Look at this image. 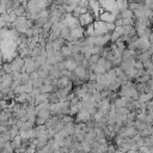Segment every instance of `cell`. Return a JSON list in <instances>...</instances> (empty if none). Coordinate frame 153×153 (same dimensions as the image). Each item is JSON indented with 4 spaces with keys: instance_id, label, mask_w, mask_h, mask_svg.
I'll return each mask as SVG.
<instances>
[{
    "instance_id": "obj_15",
    "label": "cell",
    "mask_w": 153,
    "mask_h": 153,
    "mask_svg": "<svg viewBox=\"0 0 153 153\" xmlns=\"http://www.w3.org/2000/svg\"><path fill=\"white\" fill-rule=\"evenodd\" d=\"M100 59V55H98V54H93V55H91L90 56V59H88V61H90V63L91 65H96L97 62H98V60Z\"/></svg>"
},
{
    "instance_id": "obj_2",
    "label": "cell",
    "mask_w": 153,
    "mask_h": 153,
    "mask_svg": "<svg viewBox=\"0 0 153 153\" xmlns=\"http://www.w3.org/2000/svg\"><path fill=\"white\" fill-rule=\"evenodd\" d=\"M10 65L13 73H24V59L20 57L19 55H16L14 57H12L10 61Z\"/></svg>"
},
{
    "instance_id": "obj_18",
    "label": "cell",
    "mask_w": 153,
    "mask_h": 153,
    "mask_svg": "<svg viewBox=\"0 0 153 153\" xmlns=\"http://www.w3.org/2000/svg\"><path fill=\"white\" fill-rule=\"evenodd\" d=\"M114 24H115V26H123V20L121 18H116Z\"/></svg>"
},
{
    "instance_id": "obj_14",
    "label": "cell",
    "mask_w": 153,
    "mask_h": 153,
    "mask_svg": "<svg viewBox=\"0 0 153 153\" xmlns=\"http://www.w3.org/2000/svg\"><path fill=\"white\" fill-rule=\"evenodd\" d=\"M48 102H49V104H56V103L60 102V99H59V97L56 96V93L54 92V93H50V94H49Z\"/></svg>"
},
{
    "instance_id": "obj_11",
    "label": "cell",
    "mask_w": 153,
    "mask_h": 153,
    "mask_svg": "<svg viewBox=\"0 0 153 153\" xmlns=\"http://www.w3.org/2000/svg\"><path fill=\"white\" fill-rule=\"evenodd\" d=\"M121 19H128V18H134V14H133V11H130L129 8L128 10H124V11H122V12H120L118 14H117Z\"/></svg>"
},
{
    "instance_id": "obj_5",
    "label": "cell",
    "mask_w": 153,
    "mask_h": 153,
    "mask_svg": "<svg viewBox=\"0 0 153 153\" xmlns=\"http://www.w3.org/2000/svg\"><path fill=\"white\" fill-rule=\"evenodd\" d=\"M92 117H91V114L86 110H80L75 116H74V121L75 123H86L87 121H90Z\"/></svg>"
},
{
    "instance_id": "obj_10",
    "label": "cell",
    "mask_w": 153,
    "mask_h": 153,
    "mask_svg": "<svg viewBox=\"0 0 153 153\" xmlns=\"http://www.w3.org/2000/svg\"><path fill=\"white\" fill-rule=\"evenodd\" d=\"M116 4H117L118 12H122L124 10H128V6H129L128 0H116Z\"/></svg>"
},
{
    "instance_id": "obj_9",
    "label": "cell",
    "mask_w": 153,
    "mask_h": 153,
    "mask_svg": "<svg viewBox=\"0 0 153 153\" xmlns=\"http://www.w3.org/2000/svg\"><path fill=\"white\" fill-rule=\"evenodd\" d=\"M71 29H69V26H63L62 29H61V31H60V37L61 38H63L66 42H69L71 41Z\"/></svg>"
},
{
    "instance_id": "obj_12",
    "label": "cell",
    "mask_w": 153,
    "mask_h": 153,
    "mask_svg": "<svg viewBox=\"0 0 153 153\" xmlns=\"http://www.w3.org/2000/svg\"><path fill=\"white\" fill-rule=\"evenodd\" d=\"M48 97H49V94H48V93H39L37 97H35V105L41 104V103H43V102L48 100Z\"/></svg>"
},
{
    "instance_id": "obj_20",
    "label": "cell",
    "mask_w": 153,
    "mask_h": 153,
    "mask_svg": "<svg viewBox=\"0 0 153 153\" xmlns=\"http://www.w3.org/2000/svg\"><path fill=\"white\" fill-rule=\"evenodd\" d=\"M149 135H152V136H153V124L149 127Z\"/></svg>"
},
{
    "instance_id": "obj_6",
    "label": "cell",
    "mask_w": 153,
    "mask_h": 153,
    "mask_svg": "<svg viewBox=\"0 0 153 153\" xmlns=\"http://www.w3.org/2000/svg\"><path fill=\"white\" fill-rule=\"evenodd\" d=\"M99 20L102 22H105V23H115L116 20V16L108 12V11H104L103 8H100V12H99Z\"/></svg>"
},
{
    "instance_id": "obj_4",
    "label": "cell",
    "mask_w": 153,
    "mask_h": 153,
    "mask_svg": "<svg viewBox=\"0 0 153 153\" xmlns=\"http://www.w3.org/2000/svg\"><path fill=\"white\" fill-rule=\"evenodd\" d=\"M37 71V66L36 62L32 57H26L24 59V73L26 74H31L32 72Z\"/></svg>"
},
{
    "instance_id": "obj_22",
    "label": "cell",
    "mask_w": 153,
    "mask_h": 153,
    "mask_svg": "<svg viewBox=\"0 0 153 153\" xmlns=\"http://www.w3.org/2000/svg\"><path fill=\"white\" fill-rule=\"evenodd\" d=\"M151 31L153 32V24H152V26H151Z\"/></svg>"
},
{
    "instance_id": "obj_17",
    "label": "cell",
    "mask_w": 153,
    "mask_h": 153,
    "mask_svg": "<svg viewBox=\"0 0 153 153\" xmlns=\"http://www.w3.org/2000/svg\"><path fill=\"white\" fill-rule=\"evenodd\" d=\"M78 7H81V8H88V0H80V2L78 4Z\"/></svg>"
},
{
    "instance_id": "obj_21",
    "label": "cell",
    "mask_w": 153,
    "mask_h": 153,
    "mask_svg": "<svg viewBox=\"0 0 153 153\" xmlns=\"http://www.w3.org/2000/svg\"><path fill=\"white\" fill-rule=\"evenodd\" d=\"M114 153H124V152H122V151H120V149H118V148H116V149H115V152H114Z\"/></svg>"
},
{
    "instance_id": "obj_19",
    "label": "cell",
    "mask_w": 153,
    "mask_h": 153,
    "mask_svg": "<svg viewBox=\"0 0 153 153\" xmlns=\"http://www.w3.org/2000/svg\"><path fill=\"white\" fill-rule=\"evenodd\" d=\"M151 55H153V44H149V48H148V50H147Z\"/></svg>"
},
{
    "instance_id": "obj_13",
    "label": "cell",
    "mask_w": 153,
    "mask_h": 153,
    "mask_svg": "<svg viewBox=\"0 0 153 153\" xmlns=\"http://www.w3.org/2000/svg\"><path fill=\"white\" fill-rule=\"evenodd\" d=\"M84 36H85V37L94 36V27H93V24H90L88 26H86V27L84 29Z\"/></svg>"
},
{
    "instance_id": "obj_3",
    "label": "cell",
    "mask_w": 153,
    "mask_h": 153,
    "mask_svg": "<svg viewBox=\"0 0 153 153\" xmlns=\"http://www.w3.org/2000/svg\"><path fill=\"white\" fill-rule=\"evenodd\" d=\"M78 20H79V23H80V25H81V27L82 29H85L86 26H88L90 24H93V22L96 20V18L92 16V13L87 10V12L86 13H82V14H80L79 17H78Z\"/></svg>"
},
{
    "instance_id": "obj_16",
    "label": "cell",
    "mask_w": 153,
    "mask_h": 153,
    "mask_svg": "<svg viewBox=\"0 0 153 153\" xmlns=\"http://www.w3.org/2000/svg\"><path fill=\"white\" fill-rule=\"evenodd\" d=\"M145 105H146V112H153V99L145 103Z\"/></svg>"
},
{
    "instance_id": "obj_1",
    "label": "cell",
    "mask_w": 153,
    "mask_h": 153,
    "mask_svg": "<svg viewBox=\"0 0 153 153\" xmlns=\"http://www.w3.org/2000/svg\"><path fill=\"white\" fill-rule=\"evenodd\" d=\"M93 27H94V36L106 35V33H111L115 30V24L114 23H105V22L97 19L93 22Z\"/></svg>"
},
{
    "instance_id": "obj_8",
    "label": "cell",
    "mask_w": 153,
    "mask_h": 153,
    "mask_svg": "<svg viewBox=\"0 0 153 153\" xmlns=\"http://www.w3.org/2000/svg\"><path fill=\"white\" fill-rule=\"evenodd\" d=\"M65 45H67V42H66L63 38H61L60 36H59L55 41H53V42H51V47H53V50H54V51L61 50Z\"/></svg>"
},
{
    "instance_id": "obj_7",
    "label": "cell",
    "mask_w": 153,
    "mask_h": 153,
    "mask_svg": "<svg viewBox=\"0 0 153 153\" xmlns=\"http://www.w3.org/2000/svg\"><path fill=\"white\" fill-rule=\"evenodd\" d=\"M110 35H111V33L96 36V45H99V47H102V48L106 47V45L110 43Z\"/></svg>"
}]
</instances>
